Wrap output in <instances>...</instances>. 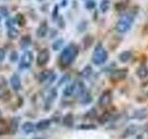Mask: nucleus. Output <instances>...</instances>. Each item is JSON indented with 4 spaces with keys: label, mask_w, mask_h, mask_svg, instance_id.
<instances>
[{
    "label": "nucleus",
    "mask_w": 148,
    "mask_h": 139,
    "mask_svg": "<svg viewBox=\"0 0 148 139\" xmlns=\"http://www.w3.org/2000/svg\"><path fill=\"white\" fill-rule=\"evenodd\" d=\"M34 61V53L30 50H26L24 53L22 54L20 61V69L24 70L28 69L32 66V63Z\"/></svg>",
    "instance_id": "obj_4"
},
{
    "label": "nucleus",
    "mask_w": 148,
    "mask_h": 139,
    "mask_svg": "<svg viewBox=\"0 0 148 139\" xmlns=\"http://www.w3.org/2000/svg\"><path fill=\"white\" fill-rule=\"evenodd\" d=\"M50 59V52L47 48H44L42 49L40 52L37 55V58H36V63L38 66L42 67L45 66V65L49 61Z\"/></svg>",
    "instance_id": "obj_6"
},
{
    "label": "nucleus",
    "mask_w": 148,
    "mask_h": 139,
    "mask_svg": "<svg viewBox=\"0 0 148 139\" xmlns=\"http://www.w3.org/2000/svg\"><path fill=\"white\" fill-rule=\"evenodd\" d=\"M0 21H1V18H0Z\"/></svg>",
    "instance_id": "obj_31"
},
{
    "label": "nucleus",
    "mask_w": 148,
    "mask_h": 139,
    "mask_svg": "<svg viewBox=\"0 0 148 139\" xmlns=\"http://www.w3.org/2000/svg\"><path fill=\"white\" fill-rule=\"evenodd\" d=\"M38 1H44V0H38Z\"/></svg>",
    "instance_id": "obj_30"
},
{
    "label": "nucleus",
    "mask_w": 148,
    "mask_h": 139,
    "mask_svg": "<svg viewBox=\"0 0 148 139\" xmlns=\"http://www.w3.org/2000/svg\"><path fill=\"white\" fill-rule=\"evenodd\" d=\"M127 72L128 70L126 69H120V70H117V71H114L111 73V79L114 81H120L123 80V79L126 78L127 76Z\"/></svg>",
    "instance_id": "obj_8"
},
{
    "label": "nucleus",
    "mask_w": 148,
    "mask_h": 139,
    "mask_svg": "<svg viewBox=\"0 0 148 139\" xmlns=\"http://www.w3.org/2000/svg\"><path fill=\"white\" fill-rule=\"evenodd\" d=\"M66 4H67V0H63V2H62V7H66Z\"/></svg>",
    "instance_id": "obj_29"
},
{
    "label": "nucleus",
    "mask_w": 148,
    "mask_h": 139,
    "mask_svg": "<svg viewBox=\"0 0 148 139\" xmlns=\"http://www.w3.org/2000/svg\"><path fill=\"white\" fill-rule=\"evenodd\" d=\"M136 74L139 78L141 79H145L148 76V68L146 67V65L142 64L140 67L137 69Z\"/></svg>",
    "instance_id": "obj_11"
},
{
    "label": "nucleus",
    "mask_w": 148,
    "mask_h": 139,
    "mask_svg": "<svg viewBox=\"0 0 148 139\" xmlns=\"http://www.w3.org/2000/svg\"><path fill=\"white\" fill-rule=\"evenodd\" d=\"M116 9H117L118 11H123L125 8H126V6H125V4H122V3H118L116 4L115 6Z\"/></svg>",
    "instance_id": "obj_26"
},
{
    "label": "nucleus",
    "mask_w": 148,
    "mask_h": 139,
    "mask_svg": "<svg viewBox=\"0 0 148 139\" xmlns=\"http://www.w3.org/2000/svg\"><path fill=\"white\" fill-rule=\"evenodd\" d=\"M75 89H76V85H75V83H71V85H68L64 89L63 95L65 96H71L73 95V93H74V91H75Z\"/></svg>",
    "instance_id": "obj_18"
},
{
    "label": "nucleus",
    "mask_w": 148,
    "mask_h": 139,
    "mask_svg": "<svg viewBox=\"0 0 148 139\" xmlns=\"http://www.w3.org/2000/svg\"><path fill=\"white\" fill-rule=\"evenodd\" d=\"M56 77V73L51 71V70H45V71L42 72L39 75H38V79L40 83H51L55 81Z\"/></svg>",
    "instance_id": "obj_5"
},
{
    "label": "nucleus",
    "mask_w": 148,
    "mask_h": 139,
    "mask_svg": "<svg viewBox=\"0 0 148 139\" xmlns=\"http://www.w3.org/2000/svg\"><path fill=\"white\" fill-rule=\"evenodd\" d=\"M15 19V21H16V23L17 24L20 26V27H22V26H24L25 25V23H26V19L24 17V15L21 13H18L16 17L14 18Z\"/></svg>",
    "instance_id": "obj_19"
},
{
    "label": "nucleus",
    "mask_w": 148,
    "mask_h": 139,
    "mask_svg": "<svg viewBox=\"0 0 148 139\" xmlns=\"http://www.w3.org/2000/svg\"><path fill=\"white\" fill-rule=\"evenodd\" d=\"M134 21V18L131 14H125L119 19L116 24V30L120 34H124L131 30L132 23Z\"/></svg>",
    "instance_id": "obj_2"
},
{
    "label": "nucleus",
    "mask_w": 148,
    "mask_h": 139,
    "mask_svg": "<svg viewBox=\"0 0 148 139\" xmlns=\"http://www.w3.org/2000/svg\"><path fill=\"white\" fill-rule=\"evenodd\" d=\"M50 123L51 122L49 120H40L39 122H37L36 124V129L37 130H39V131H43V130H45V129H47L49 126H50Z\"/></svg>",
    "instance_id": "obj_14"
},
{
    "label": "nucleus",
    "mask_w": 148,
    "mask_h": 139,
    "mask_svg": "<svg viewBox=\"0 0 148 139\" xmlns=\"http://www.w3.org/2000/svg\"><path fill=\"white\" fill-rule=\"evenodd\" d=\"M32 43V38L29 34H25L24 36L21 37V39L20 40V46L21 48H26L28 47Z\"/></svg>",
    "instance_id": "obj_13"
},
{
    "label": "nucleus",
    "mask_w": 148,
    "mask_h": 139,
    "mask_svg": "<svg viewBox=\"0 0 148 139\" xmlns=\"http://www.w3.org/2000/svg\"><path fill=\"white\" fill-rule=\"evenodd\" d=\"M10 85L11 87L13 88L15 91H18L21 87V78L18 74H13L10 78Z\"/></svg>",
    "instance_id": "obj_10"
},
{
    "label": "nucleus",
    "mask_w": 148,
    "mask_h": 139,
    "mask_svg": "<svg viewBox=\"0 0 148 139\" xmlns=\"http://www.w3.org/2000/svg\"><path fill=\"white\" fill-rule=\"evenodd\" d=\"M17 59H18V53L16 51H13V52L10 54V60L12 62H15Z\"/></svg>",
    "instance_id": "obj_27"
},
{
    "label": "nucleus",
    "mask_w": 148,
    "mask_h": 139,
    "mask_svg": "<svg viewBox=\"0 0 148 139\" xmlns=\"http://www.w3.org/2000/svg\"><path fill=\"white\" fill-rule=\"evenodd\" d=\"M110 6H111L110 0H102L99 4V8L102 13H106V12H108Z\"/></svg>",
    "instance_id": "obj_16"
},
{
    "label": "nucleus",
    "mask_w": 148,
    "mask_h": 139,
    "mask_svg": "<svg viewBox=\"0 0 148 139\" xmlns=\"http://www.w3.org/2000/svg\"><path fill=\"white\" fill-rule=\"evenodd\" d=\"M91 73H92V68L90 66H86L82 71V73L81 74H82V76H83V77H88Z\"/></svg>",
    "instance_id": "obj_22"
},
{
    "label": "nucleus",
    "mask_w": 148,
    "mask_h": 139,
    "mask_svg": "<svg viewBox=\"0 0 148 139\" xmlns=\"http://www.w3.org/2000/svg\"><path fill=\"white\" fill-rule=\"evenodd\" d=\"M58 5H56L54 9H53V13H52V18L54 19V20H57V19L58 18Z\"/></svg>",
    "instance_id": "obj_24"
},
{
    "label": "nucleus",
    "mask_w": 148,
    "mask_h": 139,
    "mask_svg": "<svg viewBox=\"0 0 148 139\" xmlns=\"http://www.w3.org/2000/svg\"><path fill=\"white\" fill-rule=\"evenodd\" d=\"M0 13L3 17H8V9L6 7H1L0 8Z\"/></svg>",
    "instance_id": "obj_25"
},
{
    "label": "nucleus",
    "mask_w": 148,
    "mask_h": 139,
    "mask_svg": "<svg viewBox=\"0 0 148 139\" xmlns=\"http://www.w3.org/2000/svg\"><path fill=\"white\" fill-rule=\"evenodd\" d=\"M132 58V52L129 50H126V51H123V52L121 54H119V58L121 62L123 63H126L128 62L130 59H131Z\"/></svg>",
    "instance_id": "obj_15"
},
{
    "label": "nucleus",
    "mask_w": 148,
    "mask_h": 139,
    "mask_svg": "<svg viewBox=\"0 0 148 139\" xmlns=\"http://www.w3.org/2000/svg\"><path fill=\"white\" fill-rule=\"evenodd\" d=\"M18 34H20V32H18V30L17 29V28L14 27V26L9 27L8 29V38L16 39L17 37L18 36Z\"/></svg>",
    "instance_id": "obj_17"
},
{
    "label": "nucleus",
    "mask_w": 148,
    "mask_h": 139,
    "mask_svg": "<svg viewBox=\"0 0 148 139\" xmlns=\"http://www.w3.org/2000/svg\"><path fill=\"white\" fill-rule=\"evenodd\" d=\"M95 6H96V4L94 0H88L85 4V7L87 9H94L95 8Z\"/></svg>",
    "instance_id": "obj_23"
},
{
    "label": "nucleus",
    "mask_w": 148,
    "mask_h": 139,
    "mask_svg": "<svg viewBox=\"0 0 148 139\" xmlns=\"http://www.w3.org/2000/svg\"><path fill=\"white\" fill-rule=\"evenodd\" d=\"M78 55V46L74 44H69L65 47L59 57V63L62 67H69Z\"/></svg>",
    "instance_id": "obj_1"
},
{
    "label": "nucleus",
    "mask_w": 148,
    "mask_h": 139,
    "mask_svg": "<svg viewBox=\"0 0 148 139\" xmlns=\"http://www.w3.org/2000/svg\"><path fill=\"white\" fill-rule=\"evenodd\" d=\"M35 128H36L35 125L32 122H24V123L22 124V126H21L22 131L24 132L25 133H34Z\"/></svg>",
    "instance_id": "obj_12"
},
{
    "label": "nucleus",
    "mask_w": 148,
    "mask_h": 139,
    "mask_svg": "<svg viewBox=\"0 0 148 139\" xmlns=\"http://www.w3.org/2000/svg\"><path fill=\"white\" fill-rule=\"evenodd\" d=\"M6 58V51L3 48H0V62H2Z\"/></svg>",
    "instance_id": "obj_28"
},
{
    "label": "nucleus",
    "mask_w": 148,
    "mask_h": 139,
    "mask_svg": "<svg viewBox=\"0 0 148 139\" xmlns=\"http://www.w3.org/2000/svg\"><path fill=\"white\" fill-rule=\"evenodd\" d=\"M64 43V40L63 39H58L57 41H55L54 43H53V45H52V47L55 51H58L59 50L60 48H61V46Z\"/></svg>",
    "instance_id": "obj_20"
},
{
    "label": "nucleus",
    "mask_w": 148,
    "mask_h": 139,
    "mask_svg": "<svg viewBox=\"0 0 148 139\" xmlns=\"http://www.w3.org/2000/svg\"><path fill=\"white\" fill-rule=\"evenodd\" d=\"M108 52L104 48L102 44H98L94 50V53L92 56V61L95 65H102L108 60Z\"/></svg>",
    "instance_id": "obj_3"
},
{
    "label": "nucleus",
    "mask_w": 148,
    "mask_h": 139,
    "mask_svg": "<svg viewBox=\"0 0 148 139\" xmlns=\"http://www.w3.org/2000/svg\"><path fill=\"white\" fill-rule=\"evenodd\" d=\"M111 101H112V95H111V92L105 91L99 97L98 104L101 108H106V107H108L111 103Z\"/></svg>",
    "instance_id": "obj_7"
},
{
    "label": "nucleus",
    "mask_w": 148,
    "mask_h": 139,
    "mask_svg": "<svg viewBox=\"0 0 148 139\" xmlns=\"http://www.w3.org/2000/svg\"><path fill=\"white\" fill-rule=\"evenodd\" d=\"M63 122H64L65 125H67V126H71V125L73 124V117H72V115H71V114L67 115L66 117L64 118Z\"/></svg>",
    "instance_id": "obj_21"
},
{
    "label": "nucleus",
    "mask_w": 148,
    "mask_h": 139,
    "mask_svg": "<svg viewBox=\"0 0 148 139\" xmlns=\"http://www.w3.org/2000/svg\"><path fill=\"white\" fill-rule=\"evenodd\" d=\"M47 32H48V25H47V22L46 21H43L39 25L38 29H37L36 32V34L39 38H44V37L46 36L47 34Z\"/></svg>",
    "instance_id": "obj_9"
}]
</instances>
